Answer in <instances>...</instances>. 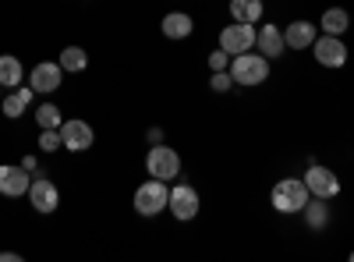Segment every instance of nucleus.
I'll list each match as a JSON object with an SVG mask.
<instances>
[{"mask_svg": "<svg viewBox=\"0 0 354 262\" xmlns=\"http://www.w3.org/2000/svg\"><path fill=\"white\" fill-rule=\"evenodd\" d=\"M21 78H25V71H21L18 57H11V53L0 57V85H4V89H18Z\"/></svg>", "mask_w": 354, "mask_h": 262, "instance_id": "aec40b11", "label": "nucleus"}, {"mask_svg": "<svg viewBox=\"0 0 354 262\" xmlns=\"http://www.w3.org/2000/svg\"><path fill=\"white\" fill-rule=\"evenodd\" d=\"M4 93H8V89H4V85H0V100H4Z\"/></svg>", "mask_w": 354, "mask_h": 262, "instance_id": "c85d7f7f", "label": "nucleus"}, {"mask_svg": "<svg viewBox=\"0 0 354 262\" xmlns=\"http://www.w3.org/2000/svg\"><path fill=\"white\" fill-rule=\"evenodd\" d=\"M308 198H312V195H308V185H305L301 178H283V181H277V185H273V191H270L273 209H277V213H283V216L301 213Z\"/></svg>", "mask_w": 354, "mask_h": 262, "instance_id": "f03ea898", "label": "nucleus"}, {"mask_svg": "<svg viewBox=\"0 0 354 262\" xmlns=\"http://www.w3.org/2000/svg\"><path fill=\"white\" fill-rule=\"evenodd\" d=\"M198 209H202V198H198V191H195L192 185H174V188H170L167 213H170L174 220L188 223V220H195V216H198Z\"/></svg>", "mask_w": 354, "mask_h": 262, "instance_id": "423d86ee", "label": "nucleus"}, {"mask_svg": "<svg viewBox=\"0 0 354 262\" xmlns=\"http://www.w3.org/2000/svg\"><path fill=\"white\" fill-rule=\"evenodd\" d=\"M255 36H259V28H255V25L230 21L227 28H220V50L230 53V57L248 53V50H255Z\"/></svg>", "mask_w": 354, "mask_h": 262, "instance_id": "39448f33", "label": "nucleus"}, {"mask_svg": "<svg viewBox=\"0 0 354 262\" xmlns=\"http://www.w3.org/2000/svg\"><path fill=\"white\" fill-rule=\"evenodd\" d=\"M167 202H170V185L160 181V178L135 188V213L138 216H160L167 209Z\"/></svg>", "mask_w": 354, "mask_h": 262, "instance_id": "20e7f679", "label": "nucleus"}, {"mask_svg": "<svg viewBox=\"0 0 354 262\" xmlns=\"http://www.w3.org/2000/svg\"><path fill=\"white\" fill-rule=\"evenodd\" d=\"M57 64H61L68 75H82V71L88 68V53H85L82 46H64L61 57H57Z\"/></svg>", "mask_w": 354, "mask_h": 262, "instance_id": "412c9836", "label": "nucleus"}, {"mask_svg": "<svg viewBox=\"0 0 354 262\" xmlns=\"http://www.w3.org/2000/svg\"><path fill=\"white\" fill-rule=\"evenodd\" d=\"M209 68H213V71H227V68H230V53H223V50L216 46V50L209 53Z\"/></svg>", "mask_w": 354, "mask_h": 262, "instance_id": "393cba45", "label": "nucleus"}, {"mask_svg": "<svg viewBox=\"0 0 354 262\" xmlns=\"http://www.w3.org/2000/svg\"><path fill=\"white\" fill-rule=\"evenodd\" d=\"M145 170H149V178L177 181V174H181V153L156 142V145H149V153H145Z\"/></svg>", "mask_w": 354, "mask_h": 262, "instance_id": "7ed1b4c3", "label": "nucleus"}, {"mask_svg": "<svg viewBox=\"0 0 354 262\" xmlns=\"http://www.w3.org/2000/svg\"><path fill=\"white\" fill-rule=\"evenodd\" d=\"M145 142H149V145L163 142V128H149V131H145Z\"/></svg>", "mask_w": 354, "mask_h": 262, "instance_id": "a878e982", "label": "nucleus"}, {"mask_svg": "<svg viewBox=\"0 0 354 262\" xmlns=\"http://www.w3.org/2000/svg\"><path fill=\"white\" fill-rule=\"evenodd\" d=\"M28 202H32L36 213L50 216L57 206H61V191H57V185L46 181V178H32V185H28Z\"/></svg>", "mask_w": 354, "mask_h": 262, "instance_id": "f8f14e48", "label": "nucleus"}, {"mask_svg": "<svg viewBox=\"0 0 354 262\" xmlns=\"http://www.w3.org/2000/svg\"><path fill=\"white\" fill-rule=\"evenodd\" d=\"M209 89H213V93H230V89H234V78H230V71H213V78H209Z\"/></svg>", "mask_w": 354, "mask_h": 262, "instance_id": "b1692460", "label": "nucleus"}, {"mask_svg": "<svg viewBox=\"0 0 354 262\" xmlns=\"http://www.w3.org/2000/svg\"><path fill=\"white\" fill-rule=\"evenodd\" d=\"M61 138H64V149L68 153H85V149H93V142H96V131L88 121L75 118V121H64L61 124Z\"/></svg>", "mask_w": 354, "mask_h": 262, "instance_id": "9d476101", "label": "nucleus"}, {"mask_svg": "<svg viewBox=\"0 0 354 262\" xmlns=\"http://www.w3.org/2000/svg\"><path fill=\"white\" fill-rule=\"evenodd\" d=\"M61 82H64V68L57 61H39L32 71H28V85H32L39 96L57 93V89H61Z\"/></svg>", "mask_w": 354, "mask_h": 262, "instance_id": "1a4fd4ad", "label": "nucleus"}, {"mask_svg": "<svg viewBox=\"0 0 354 262\" xmlns=\"http://www.w3.org/2000/svg\"><path fill=\"white\" fill-rule=\"evenodd\" d=\"M255 50L266 57V61H277V57L287 50V43H283V28H277L273 21H262L259 36H255Z\"/></svg>", "mask_w": 354, "mask_h": 262, "instance_id": "ddd939ff", "label": "nucleus"}, {"mask_svg": "<svg viewBox=\"0 0 354 262\" xmlns=\"http://www.w3.org/2000/svg\"><path fill=\"white\" fill-rule=\"evenodd\" d=\"M230 78L234 85H245V89H252V85H262L266 78H270V61L259 53V50H248V53H238L230 57Z\"/></svg>", "mask_w": 354, "mask_h": 262, "instance_id": "f257e3e1", "label": "nucleus"}, {"mask_svg": "<svg viewBox=\"0 0 354 262\" xmlns=\"http://www.w3.org/2000/svg\"><path fill=\"white\" fill-rule=\"evenodd\" d=\"M57 149H64L61 128H39V153H57Z\"/></svg>", "mask_w": 354, "mask_h": 262, "instance_id": "5701e85b", "label": "nucleus"}, {"mask_svg": "<svg viewBox=\"0 0 354 262\" xmlns=\"http://www.w3.org/2000/svg\"><path fill=\"white\" fill-rule=\"evenodd\" d=\"M301 181L308 185V195H315V198H326L330 202V198L340 195V178H337L330 167H322V163H308Z\"/></svg>", "mask_w": 354, "mask_h": 262, "instance_id": "0eeeda50", "label": "nucleus"}, {"mask_svg": "<svg viewBox=\"0 0 354 262\" xmlns=\"http://www.w3.org/2000/svg\"><path fill=\"white\" fill-rule=\"evenodd\" d=\"M36 124H39V128H61V124H64L61 106H57V103H39V106H36Z\"/></svg>", "mask_w": 354, "mask_h": 262, "instance_id": "4be33fe9", "label": "nucleus"}, {"mask_svg": "<svg viewBox=\"0 0 354 262\" xmlns=\"http://www.w3.org/2000/svg\"><path fill=\"white\" fill-rule=\"evenodd\" d=\"M351 262H354V252H351Z\"/></svg>", "mask_w": 354, "mask_h": 262, "instance_id": "c756f323", "label": "nucleus"}, {"mask_svg": "<svg viewBox=\"0 0 354 262\" xmlns=\"http://www.w3.org/2000/svg\"><path fill=\"white\" fill-rule=\"evenodd\" d=\"M301 216H305V223H308L312 230H322V227L330 223V202H326V198H315V195H312V198L305 202Z\"/></svg>", "mask_w": 354, "mask_h": 262, "instance_id": "a211bd4d", "label": "nucleus"}, {"mask_svg": "<svg viewBox=\"0 0 354 262\" xmlns=\"http://www.w3.org/2000/svg\"><path fill=\"white\" fill-rule=\"evenodd\" d=\"M0 262H21L18 252H0Z\"/></svg>", "mask_w": 354, "mask_h": 262, "instance_id": "cd10ccee", "label": "nucleus"}, {"mask_svg": "<svg viewBox=\"0 0 354 262\" xmlns=\"http://www.w3.org/2000/svg\"><path fill=\"white\" fill-rule=\"evenodd\" d=\"M32 96H36L32 85H28V89H25V85H18V89H8V96L0 100V110H4V118H8V121H18L21 113L28 110V103H32Z\"/></svg>", "mask_w": 354, "mask_h": 262, "instance_id": "dca6fc26", "label": "nucleus"}, {"mask_svg": "<svg viewBox=\"0 0 354 262\" xmlns=\"http://www.w3.org/2000/svg\"><path fill=\"white\" fill-rule=\"evenodd\" d=\"M319 28L326 36H344L347 28H351V15L344 8H326V11H322V18H319Z\"/></svg>", "mask_w": 354, "mask_h": 262, "instance_id": "f3484780", "label": "nucleus"}, {"mask_svg": "<svg viewBox=\"0 0 354 262\" xmlns=\"http://www.w3.org/2000/svg\"><path fill=\"white\" fill-rule=\"evenodd\" d=\"M21 167H25L28 174H36V153H28V156L21 160Z\"/></svg>", "mask_w": 354, "mask_h": 262, "instance_id": "bb28decb", "label": "nucleus"}, {"mask_svg": "<svg viewBox=\"0 0 354 262\" xmlns=\"http://www.w3.org/2000/svg\"><path fill=\"white\" fill-rule=\"evenodd\" d=\"M312 53H315V64L319 68H344L347 64V43L340 39V36H315V43H312Z\"/></svg>", "mask_w": 354, "mask_h": 262, "instance_id": "6e6552de", "label": "nucleus"}, {"mask_svg": "<svg viewBox=\"0 0 354 262\" xmlns=\"http://www.w3.org/2000/svg\"><path fill=\"white\" fill-rule=\"evenodd\" d=\"M315 36H319V28L312 25V21H290L287 28H283V43L290 46V50H312V43H315Z\"/></svg>", "mask_w": 354, "mask_h": 262, "instance_id": "2eb2a0df", "label": "nucleus"}, {"mask_svg": "<svg viewBox=\"0 0 354 262\" xmlns=\"http://www.w3.org/2000/svg\"><path fill=\"white\" fill-rule=\"evenodd\" d=\"M160 28H163V36H167V39L181 43V39H188V36L195 32V18H192L188 11H170V15H163Z\"/></svg>", "mask_w": 354, "mask_h": 262, "instance_id": "4468645a", "label": "nucleus"}, {"mask_svg": "<svg viewBox=\"0 0 354 262\" xmlns=\"http://www.w3.org/2000/svg\"><path fill=\"white\" fill-rule=\"evenodd\" d=\"M262 0H230V18L245 21V25H259L262 21Z\"/></svg>", "mask_w": 354, "mask_h": 262, "instance_id": "6ab92c4d", "label": "nucleus"}, {"mask_svg": "<svg viewBox=\"0 0 354 262\" xmlns=\"http://www.w3.org/2000/svg\"><path fill=\"white\" fill-rule=\"evenodd\" d=\"M28 185H32V174H28L21 163H4L0 167V195L21 198V195H28Z\"/></svg>", "mask_w": 354, "mask_h": 262, "instance_id": "9b49d317", "label": "nucleus"}]
</instances>
